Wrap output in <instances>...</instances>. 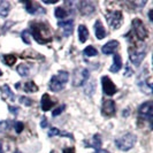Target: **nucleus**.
Here are the masks:
<instances>
[{"label": "nucleus", "instance_id": "nucleus-1", "mask_svg": "<svg viewBox=\"0 0 153 153\" xmlns=\"http://www.w3.org/2000/svg\"><path fill=\"white\" fill-rule=\"evenodd\" d=\"M31 36L35 38V40L39 44H46L52 40V35L50 28L46 25L45 23L35 22L31 23L30 25Z\"/></svg>", "mask_w": 153, "mask_h": 153}, {"label": "nucleus", "instance_id": "nucleus-2", "mask_svg": "<svg viewBox=\"0 0 153 153\" xmlns=\"http://www.w3.org/2000/svg\"><path fill=\"white\" fill-rule=\"evenodd\" d=\"M69 79V74L65 70H61L58 73V75H54L50 79V89L54 92L61 91L66 86Z\"/></svg>", "mask_w": 153, "mask_h": 153}, {"label": "nucleus", "instance_id": "nucleus-3", "mask_svg": "<svg viewBox=\"0 0 153 153\" xmlns=\"http://www.w3.org/2000/svg\"><path fill=\"white\" fill-rule=\"evenodd\" d=\"M136 136L134 134H126L121 136L120 138H117L115 140V144H116V147L121 151H129L130 149L134 147L135 143H136Z\"/></svg>", "mask_w": 153, "mask_h": 153}, {"label": "nucleus", "instance_id": "nucleus-4", "mask_svg": "<svg viewBox=\"0 0 153 153\" xmlns=\"http://www.w3.org/2000/svg\"><path fill=\"white\" fill-rule=\"evenodd\" d=\"M131 33H134V37L136 36L137 40H139V42H144L149 36V32L146 30L145 24L139 19H134L132 20V31H131Z\"/></svg>", "mask_w": 153, "mask_h": 153}, {"label": "nucleus", "instance_id": "nucleus-5", "mask_svg": "<svg viewBox=\"0 0 153 153\" xmlns=\"http://www.w3.org/2000/svg\"><path fill=\"white\" fill-rule=\"evenodd\" d=\"M90 78V71L86 68H77L73 75V85L74 86H81L88 83Z\"/></svg>", "mask_w": 153, "mask_h": 153}, {"label": "nucleus", "instance_id": "nucleus-6", "mask_svg": "<svg viewBox=\"0 0 153 153\" xmlns=\"http://www.w3.org/2000/svg\"><path fill=\"white\" fill-rule=\"evenodd\" d=\"M106 21L112 29H119L123 22V15L120 10H112L106 14Z\"/></svg>", "mask_w": 153, "mask_h": 153}, {"label": "nucleus", "instance_id": "nucleus-7", "mask_svg": "<svg viewBox=\"0 0 153 153\" xmlns=\"http://www.w3.org/2000/svg\"><path fill=\"white\" fill-rule=\"evenodd\" d=\"M145 48L144 47H129V58H130V61L134 65H140V62L143 61V59L145 58Z\"/></svg>", "mask_w": 153, "mask_h": 153}, {"label": "nucleus", "instance_id": "nucleus-8", "mask_svg": "<svg viewBox=\"0 0 153 153\" xmlns=\"http://www.w3.org/2000/svg\"><path fill=\"white\" fill-rule=\"evenodd\" d=\"M101 85H102V91L106 96H114L116 91H117V88L116 85L113 83V81L109 78L108 76H102L101 77Z\"/></svg>", "mask_w": 153, "mask_h": 153}, {"label": "nucleus", "instance_id": "nucleus-9", "mask_svg": "<svg viewBox=\"0 0 153 153\" xmlns=\"http://www.w3.org/2000/svg\"><path fill=\"white\" fill-rule=\"evenodd\" d=\"M138 113L140 116H143L144 119H146L149 122L151 123L153 117V104L152 101H146L144 104H142L139 108H138Z\"/></svg>", "mask_w": 153, "mask_h": 153}, {"label": "nucleus", "instance_id": "nucleus-10", "mask_svg": "<svg viewBox=\"0 0 153 153\" xmlns=\"http://www.w3.org/2000/svg\"><path fill=\"white\" fill-rule=\"evenodd\" d=\"M116 112V106H115L114 100L112 99H106L104 100L102 102V106H101V114L104 116H113Z\"/></svg>", "mask_w": 153, "mask_h": 153}, {"label": "nucleus", "instance_id": "nucleus-11", "mask_svg": "<svg viewBox=\"0 0 153 153\" xmlns=\"http://www.w3.org/2000/svg\"><path fill=\"white\" fill-rule=\"evenodd\" d=\"M58 25L62 29L65 37H69L73 33V30H74V20L73 19L61 20V21H59Z\"/></svg>", "mask_w": 153, "mask_h": 153}, {"label": "nucleus", "instance_id": "nucleus-12", "mask_svg": "<svg viewBox=\"0 0 153 153\" xmlns=\"http://www.w3.org/2000/svg\"><path fill=\"white\" fill-rule=\"evenodd\" d=\"M78 10L83 15H91L94 13L96 7L91 1H79L78 2Z\"/></svg>", "mask_w": 153, "mask_h": 153}, {"label": "nucleus", "instance_id": "nucleus-13", "mask_svg": "<svg viewBox=\"0 0 153 153\" xmlns=\"http://www.w3.org/2000/svg\"><path fill=\"white\" fill-rule=\"evenodd\" d=\"M151 77L146 76L143 78H138V86L140 88L142 91H144L145 93L150 94L152 92V83H151Z\"/></svg>", "mask_w": 153, "mask_h": 153}, {"label": "nucleus", "instance_id": "nucleus-14", "mask_svg": "<svg viewBox=\"0 0 153 153\" xmlns=\"http://www.w3.org/2000/svg\"><path fill=\"white\" fill-rule=\"evenodd\" d=\"M117 47H119V42L117 40H111V42H108L107 44H105L102 46L101 52L105 55H109V54L114 53L115 51L117 50Z\"/></svg>", "mask_w": 153, "mask_h": 153}, {"label": "nucleus", "instance_id": "nucleus-15", "mask_svg": "<svg viewBox=\"0 0 153 153\" xmlns=\"http://www.w3.org/2000/svg\"><path fill=\"white\" fill-rule=\"evenodd\" d=\"M23 4L25 5V9H27V12H28V13H30V14H37V13H45L44 8H42L40 6H38L37 4L32 2V1H25V2H23Z\"/></svg>", "mask_w": 153, "mask_h": 153}, {"label": "nucleus", "instance_id": "nucleus-16", "mask_svg": "<svg viewBox=\"0 0 153 153\" xmlns=\"http://www.w3.org/2000/svg\"><path fill=\"white\" fill-rule=\"evenodd\" d=\"M54 102L53 100L51 99V97L45 93V94H43V97H42V100H40V106H42V109L44 111V112H47V111H50L51 108L54 106Z\"/></svg>", "mask_w": 153, "mask_h": 153}, {"label": "nucleus", "instance_id": "nucleus-17", "mask_svg": "<svg viewBox=\"0 0 153 153\" xmlns=\"http://www.w3.org/2000/svg\"><path fill=\"white\" fill-rule=\"evenodd\" d=\"M94 33H96L97 39H102L106 37V30H105L101 21H99V20L96 21V23H94Z\"/></svg>", "mask_w": 153, "mask_h": 153}, {"label": "nucleus", "instance_id": "nucleus-18", "mask_svg": "<svg viewBox=\"0 0 153 153\" xmlns=\"http://www.w3.org/2000/svg\"><path fill=\"white\" fill-rule=\"evenodd\" d=\"M122 68V59L120 54H114L113 55V65L111 66L109 71L112 73H117L120 69Z\"/></svg>", "mask_w": 153, "mask_h": 153}, {"label": "nucleus", "instance_id": "nucleus-19", "mask_svg": "<svg viewBox=\"0 0 153 153\" xmlns=\"http://www.w3.org/2000/svg\"><path fill=\"white\" fill-rule=\"evenodd\" d=\"M47 136L48 137H54V136H63V137H68L74 139V136L69 132H66V131H60L58 128H51L48 132H47Z\"/></svg>", "mask_w": 153, "mask_h": 153}, {"label": "nucleus", "instance_id": "nucleus-20", "mask_svg": "<svg viewBox=\"0 0 153 153\" xmlns=\"http://www.w3.org/2000/svg\"><path fill=\"white\" fill-rule=\"evenodd\" d=\"M89 35L90 33H89L88 28L83 24H81L78 27V40H79V43H85L89 38Z\"/></svg>", "mask_w": 153, "mask_h": 153}, {"label": "nucleus", "instance_id": "nucleus-21", "mask_svg": "<svg viewBox=\"0 0 153 153\" xmlns=\"http://www.w3.org/2000/svg\"><path fill=\"white\" fill-rule=\"evenodd\" d=\"M10 12V4L8 1H1L0 2V16L7 17Z\"/></svg>", "mask_w": 153, "mask_h": 153}, {"label": "nucleus", "instance_id": "nucleus-22", "mask_svg": "<svg viewBox=\"0 0 153 153\" xmlns=\"http://www.w3.org/2000/svg\"><path fill=\"white\" fill-rule=\"evenodd\" d=\"M17 73L20 74V76L27 77L30 74V67L29 65H25V63H21L17 66Z\"/></svg>", "mask_w": 153, "mask_h": 153}, {"label": "nucleus", "instance_id": "nucleus-23", "mask_svg": "<svg viewBox=\"0 0 153 153\" xmlns=\"http://www.w3.org/2000/svg\"><path fill=\"white\" fill-rule=\"evenodd\" d=\"M23 89H24V91L29 92V93H33V92L38 91V86L35 84V82H32V81H29V82L24 83Z\"/></svg>", "mask_w": 153, "mask_h": 153}, {"label": "nucleus", "instance_id": "nucleus-24", "mask_svg": "<svg viewBox=\"0 0 153 153\" xmlns=\"http://www.w3.org/2000/svg\"><path fill=\"white\" fill-rule=\"evenodd\" d=\"M1 92H2V96H4V97H6V99H7V98H10V100L15 99L14 93L12 92V90L9 89V86H8L7 84H5V85H2V86H1Z\"/></svg>", "mask_w": 153, "mask_h": 153}, {"label": "nucleus", "instance_id": "nucleus-25", "mask_svg": "<svg viewBox=\"0 0 153 153\" xmlns=\"http://www.w3.org/2000/svg\"><path fill=\"white\" fill-rule=\"evenodd\" d=\"M89 146H91L93 149H96V151L97 150H100V147H101V139H100V136L98 134H96L93 138H92V143L89 144Z\"/></svg>", "mask_w": 153, "mask_h": 153}, {"label": "nucleus", "instance_id": "nucleus-26", "mask_svg": "<svg viewBox=\"0 0 153 153\" xmlns=\"http://www.w3.org/2000/svg\"><path fill=\"white\" fill-rule=\"evenodd\" d=\"M54 15H55V17H56V19H60V20H62V19H65L66 16L68 15V12H67L65 8L56 7V8H55V10H54Z\"/></svg>", "mask_w": 153, "mask_h": 153}, {"label": "nucleus", "instance_id": "nucleus-27", "mask_svg": "<svg viewBox=\"0 0 153 153\" xmlns=\"http://www.w3.org/2000/svg\"><path fill=\"white\" fill-rule=\"evenodd\" d=\"M4 61L5 63L9 66V67H12V66H14L16 62V56L14 54H6V55H4Z\"/></svg>", "mask_w": 153, "mask_h": 153}, {"label": "nucleus", "instance_id": "nucleus-28", "mask_svg": "<svg viewBox=\"0 0 153 153\" xmlns=\"http://www.w3.org/2000/svg\"><path fill=\"white\" fill-rule=\"evenodd\" d=\"M83 53H84L85 56L92 58V56H96V55H98V51H97V50H96L93 46H88V47H85V48H84Z\"/></svg>", "mask_w": 153, "mask_h": 153}, {"label": "nucleus", "instance_id": "nucleus-29", "mask_svg": "<svg viewBox=\"0 0 153 153\" xmlns=\"http://www.w3.org/2000/svg\"><path fill=\"white\" fill-rule=\"evenodd\" d=\"M13 122L9 121V120H4V121H0V132H4V131L8 130L10 127H12Z\"/></svg>", "mask_w": 153, "mask_h": 153}, {"label": "nucleus", "instance_id": "nucleus-30", "mask_svg": "<svg viewBox=\"0 0 153 153\" xmlns=\"http://www.w3.org/2000/svg\"><path fill=\"white\" fill-rule=\"evenodd\" d=\"M94 88H96V83H94L93 81L90 82V83H88V85L85 86V93L92 96V94H93V92H94Z\"/></svg>", "mask_w": 153, "mask_h": 153}, {"label": "nucleus", "instance_id": "nucleus-31", "mask_svg": "<svg viewBox=\"0 0 153 153\" xmlns=\"http://www.w3.org/2000/svg\"><path fill=\"white\" fill-rule=\"evenodd\" d=\"M20 102L23 104L24 106H31L32 105V100L30 98H28V97H24V96L20 97Z\"/></svg>", "mask_w": 153, "mask_h": 153}, {"label": "nucleus", "instance_id": "nucleus-32", "mask_svg": "<svg viewBox=\"0 0 153 153\" xmlns=\"http://www.w3.org/2000/svg\"><path fill=\"white\" fill-rule=\"evenodd\" d=\"M21 37H22L23 42L25 43V44H30V39H29V31L28 30H24L22 31V33H21Z\"/></svg>", "mask_w": 153, "mask_h": 153}, {"label": "nucleus", "instance_id": "nucleus-33", "mask_svg": "<svg viewBox=\"0 0 153 153\" xmlns=\"http://www.w3.org/2000/svg\"><path fill=\"white\" fill-rule=\"evenodd\" d=\"M14 127H15V131L17 134H21L23 131V129H24V124L22 122H15Z\"/></svg>", "mask_w": 153, "mask_h": 153}, {"label": "nucleus", "instance_id": "nucleus-34", "mask_svg": "<svg viewBox=\"0 0 153 153\" xmlns=\"http://www.w3.org/2000/svg\"><path fill=\"white\" fill-rule=\"evenodd\" d=\"M65 108H66V105H61L60 107H58L55 111H53V112H52V115H53V116H58V115L61 114L62 112L65 111Z\"/></svg>", "mask_w": 153, "mask_h": 153}, {"label": "nucleus", "instance_id": "nucleus-35", "mask_svg": "<svg viewBox=\"0 0 153 153\" xmlns=\"http://www.w3.org/2000/svg\"><path fill=\"white\" fill-rule=\"evenodd\" d=\"M8 109H9V112L12 113V114H14V115H17L19 114V111H20V108L17 107V106H8Z\"/></svg>", "mask_w": 153, "mask_h": 153}, {"label": "nucleus", "instance_id": "nucleus-36", "mask_svg": "<svg viewBox=\"0 0 153 153\" xmlns=\"http://www.w3.org/2000/svg\"><path fill=\"white\" fill-rule=\"evenodd\" d=\"M47 126H48L47 119H46V117H43V119H42V122H40V127H42V128H47Z\"/></svg>", "mask_w": 153, "mask_h": 153}, {"label": "nucleus", "instance_id": "nucleus-37", "mask_svg": "<svg viewBox=\"0 0 153 153\" xmlns=\"http://www.w3.org/2000/svg\"><path fill=\"white\" fill-rule=\"evenodd\" d=\"M62 153H75V149L74 147H66V149H63Z\"/></svg>", "mask_w": 153, "mask_h": 153}, {"label": "nucleus", "instance_id": "nucleus-38", "mask_svg": "<svg viewBox=\"0 0 153 153\" xmlns=\"http://www.w3.org/2000/svg\"><path fill=\"white\" fill-rule=\"evenodd\" d=\"M93 153H111V152H108V151H106V150H97L96 152H93Z\"/></svg>", "mask_w": 153, "mask_h": 153}, {"label": "nucleus", "instance_id": "nucleus-39", "mask_svg": "<svg viewBox=\"0 0 153 153\" xmlns=\"http://www.w3.org/2000/svg\"><path fill=\"white\" fill-rule=\"evenodd\" d=\"M152 13H153V10L151 9V10H150V13H149V17H150V21H151V22L153 21V19H152Z\"/></svg>", "mask_w": 153, "mask_h": 153}, {"label": "nucleus", "instance_id": "nucleus-40", "mask_svg": "<svg viewBox=\"0 0 153 153\" xmlns=\"http://www.w3.org/2000/svg\"><path fill=\"white\" fill-rule=\"evenodd\" d=\"M0 153H4V150H2V143L0 140Z\"/></svg>", "mask_w": 153, "mask_h": 153}, {"label": "nucleus", "instance_id": "nucleus-41", "mask_svg": "<svg viewBox=\"0 0 153 153\" xmlns=\"http://www.w3.org/2000/svg\"><path fill=\"white\" fill-rule=\"evenodd\" d=\"M1 75H2V71H1V70H0V76H1Z\"/></svg>", "mask_w": 153, "mask_h": 153}, {"label": "nucleus", "instance_id": "nucleus-42", "mask_svg": "<svg viewBox=\"0 0 153 153\" xmlns=\"http://www.w3.org/2000/svg\"><path fill=\"white\" fill-rule=\"evenodd\" d=\"M15 153H22V152H20V151H16Z\"/></svg>", "mask_w": 153, "mask_h": 153}]
</instances>
